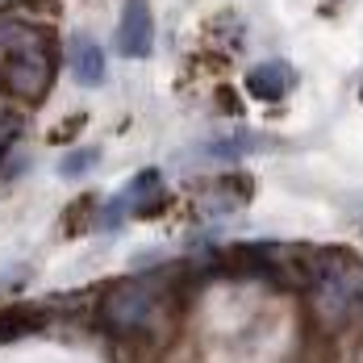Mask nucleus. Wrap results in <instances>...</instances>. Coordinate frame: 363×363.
<instances>
[{
	"mask_svg": "<svg viewBox=\"0 0 363 363\" xmlns=\"http://www.w3.org/2000/svg\"><path fill=\"white\" fill-rule=\"evenodd\" d=\"M359 101H363V88H359Z\"/></svg>",
	"mask_w": 363,
	"mask_h": 363,
	"instance_id": "obj_12",
	"label": "nucleus"
},
{
	"mask_svg": "<svg viewBox=\"0 0 363 363\" xmlns=\"http://www.w3.org/2000/svg\"><path fill=\"white\" fill-rule=\"evenodd\" d=\"M17 134H21V117H17V113H4V109H0V163H4V155L13 150Z\"/></svg>",
	"mask_w": 363,
	"mask_h": 363,
	"instance_id": "obj_11",
	"label": "nucleus"
},
{
	"mask_svg": "<svg viewBox=\"0 0 363 363\" xmlns=\"http://www.w3.org/2000/svg\"><path fill=\"white\" fill-rule=\"evenodd\" d=\"M155 301H159V280L155 276H143V280H125L105 296L101 305V322L113 330V334H138L146 330L150 313H155Z\"/></svg>",
	"mask_w": 363,
	"mask_h": 363,
	"instance_id": "obj_2",
	"label": "nucleus"
},
{
	"mask_svg": "<svg viewBox=\"0 0 363 363\" xmlns=\"http://www.w3.org/2000/svg\"><path fill=\"white\" fill-rule=\"evenodd\" d=\"M67 63H72L75 84H84V88H101L105 75H109L105 50H101L88 34H72V42H67Z\"/></svg>",
	"mask_w": 363,
	"mask_h": 363,
	"instance_id": "obj_6",
	"label": "nucleus"
},
{
	"mask_svg": "<svg viewBox=\"0 0 363 363\" xmlns=\"http://www.w3.org/2000/svg\"><path fill=\"white\" fill-rule=\"evenodd\" d=\"M117 50L125 59H146L155 50V17L146 0H125L121 26H117Z\"/></svg>",
	"mask_w": 363,
	"mask_h": 363,
	"instance_id": "obj_4",
	"label": "nucleus"
},
{
	"mask_svg": "<svg viewBox=\"0 0 363 363\" xmlns=\"http://www.w3.org/2000/svg\"><path fill=\"white\" fill-rule=\"evenodd\" d=\"M292 88H296V72H292V63L284 59H272V63H259L247 72V92H251L255 101H267V105H276V101H284Z\"/></svg>",
	"mask_w": 363,
	"mask_h": 363,
	"instance_id": "obj_5",
	"label": "nucleus"
},
{
	"mask_svg": "<svg viewBox=\"0 0 363 363\" xmlns=\"http://www.w3.org/2000/svg\"><path fill=\"white\" fill-rule=\"evenodd\" d=\"M213 267L225 276H238V280H280V267H276V247L272 242H238V247H225L213 259Z\"/></svg>",
	"mask_w": 363,
	"mask_h": 363,
	"instance_id": "obj_3",
	"label": "nucleus"
},
{
	"mask_svg": "<svg viewBox=\"0 0 363 363\" xmlns=\"http://www.w3.org/2000/svg\"><path fill=\"white\" fill-rule=\"evenodd\" d=\"M125 218H130V201H125V192H117V196H109V201L101 205L96 225H101V230H121Z\"/></svg>",
	"mask_w": 363,
	"mask_h": 363,
	"instance_id": "obj_10",
	"label": "nucleus"
},
{
	"mask_svg": "<svg viewBox=\"0 0 363 363\" xmlns=\"http://www.w3.org/2000/svg\"><path fill=\"white\" fill-rule=\"evenodd\" d=\"M96 163H101V150H96V146H79V150H72V155L59 159V176H63V180H79V176H88Z\"/></svg>",
	"mask_w": 363,
	"mask_h": 363,
	"instance_id": "obj_9",
	"label": "nucleus"
},
{
	"mask_svg": "<svg viewBox=\"0 0 363 363\" xmlns=\"http://www.w3.org/2000/svg\"><path fill=\"white\" fill-rule=\"evenodd\" d=\"M55 79L50 34L0 13V88L17 101H42Z\"/></svg>",
	"mask_w": 363,
	"mask_h": 363,
	"instance_id": "obj_1",
	"label": "nucleus"
},
{
	"mask_svg": "<svg viewBox=\"0 0 363 363\" xmlns=\"http://www.w3.org/2000/svg\"><path fill=\"white\" fill-rule=\"evenodd\" d=\"M121 192H125V201H130V213H134V218H159V213L167 209V192H163V176H159V167L138 172V176L125 184Z\"/></svg>",
	"mask_w": 363,
	"mask_h": 363,
	"instance_id": "obj_7",
	"label": "nucleus"
},
{
	"mask_svg": "<svg viewBox=\"0 0 363 363\" xmlns=\"http://www.w3.org/2000/svg\"><path fill=\"white\" fill-rule=\"evenodd\" d=\"M263 138L259 134H234V138H221V143H209L201 155H209V159H225V163H234V159H247L255 150H263Z\"/></svg>",
	"mask_w": 363,
	"mask_h": 363,
	"instance_id": "obj_8",
	"label": "nucleus"
}]
</instances>
